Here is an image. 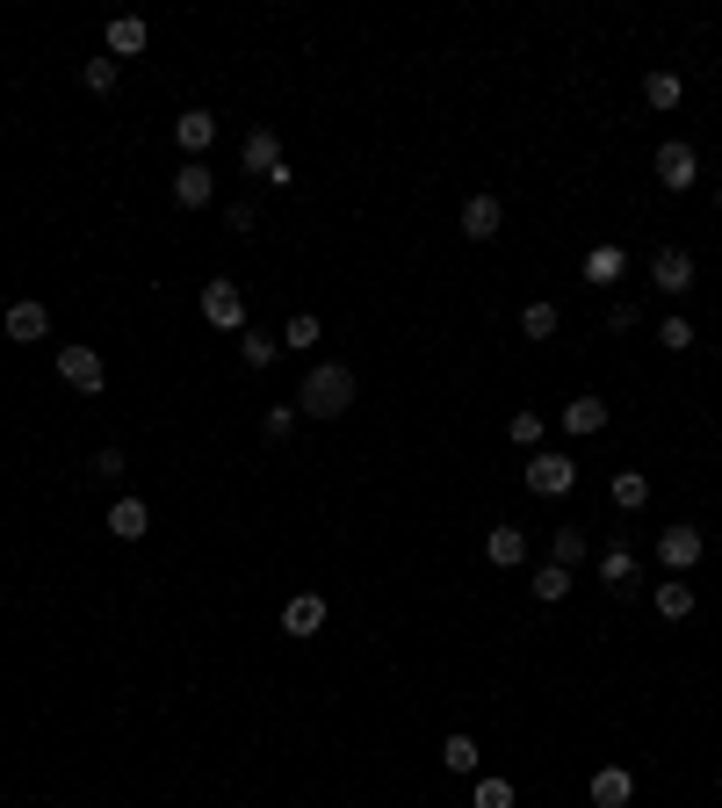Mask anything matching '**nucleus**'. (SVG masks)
Returning a JSON list of instances; mask_svg holds the SVG:
<instances>
[{"label":"nucleus","instance_id":"f257e3e1","mask_svg":"<svg viewBox=\"0 0 722 808\" xmlns=\"http://www.w3.org/2000/svg\"><path fill=\"white\" fill-rule=\"evenodd\" d=\"M354 390H362V382H354V368H347V361H318V368L304 376V390L290 397V405H296L304 419H347Z\"/></svg>","mask_w":722,"mask_h":808},{"label":"nucleus","instance_id":"f03ea898","mask_svg":"<svg viewBox=\"0 0 722 808\" xmlns=\"http://www.w3.org/2000/svg\"><path fill=\"white\" fill-rule=\"evenodd\" d=\"M650 174H658V188H672V196H687V188L701 181V159H693V145H687V138H672V145H658V159H650Z\"/></svg>","mask_w":722,"mask_h":808},{"label":"nucleus","instance_id":"7ed1b4c3","mask_svg":"<svg viewBox=\"0 0 722 808\" xmlns=\"http://www.w3.org/2000/svg\"><path fill=\"white\" fill-rule=\"evenodd\" d=\"M202 318H210L217 333H247V296H239L231 275H217L210 290H202Z\"/></svg>","mask_w":722,"mask_h":808},{"label":"nucleus","instance_id":"20e7f679","mask_svg":"<svg viewBox=\"0 0 722 808\" xmlns=\"http://www.w3.org/2000/svg\"><path fill=\"white\" fill-rule=\"evenodd\" d=\"M701 549H708V542H701V527H693V520H672V527L658 534V564H665V570H679V578H687V570L701 564Z\"/></svg>","mask_w":722,"mask_h":808},{"label":"nucleus","instance_id":"39448f33","mask_svg":"<svg viewBox=\"0 0 722 808\" xmlns=\"http://www.w3.org/2000/svg\"><path fill=\"white\" fill-rule=\"evenodd\" d=\"M650 290H665V296L693 290V253L687 245H658V253H650Z\"/></svg>","mask_w":722,"mask_h":808},{"label":"nucleus","instance_id":"423d86ee","mask_svg":"<svg viewBox=\"0 0 722 808\" xmlns=\"http://www.w3.org/2000/svg\"><path fill=\"white\" fill-rule=\"evenodd\" d=\"M521 476H527V491H535V499H564V491L578 484V462H571V455H535Z\"/></svg>","mask_w":722,"mask_h":808},{"label":"nucleus","instance_id":"0eeeda50","mask_svg":"<svg viewBox=\"0 0 722 808\" xmlns=\"http://www.w3.org/2000/svg\"><path fill=\"white\" fill-rule=\"evenodd\" d=\"M636 578H643V564H636L629 527H621V534H615V549L599 556V585H607V592H636Z\"/></svg>","mask_w":722,"mask_h":808},{"label":"nucleus","instance_id":"6e6552de","mask_svg":"<svg viewBox=\"0 0 722 808\" xmlns=\"http://www.w3.org/2000/svg\"><path fill=\"white\" fill-rule=\"evenodd\" d=\"M499 224H506V202L477 188V196L462 202V239H477V245H484V239H499Z\"/></svg>","mask_w":722,"mask_h":808},{"label":"nucleus","instance_id":"1a4fd4ad","mask_svg":"<svg viewBox=\"0 0 722 808\" xmlns=\"http://www.w3.org/2000/svg\"><path fill=\"white\" fill-rule=\"evenodd\" d=\"M174 145H181L188 159H202L217 145V116L210 108H181V116H174Z\"/></svg>","mask_w":722,"mask_h":808},{"label":"nucleus","instance_id":"9d476101","mask_svg":"<svg viewBox=\"0 0 722 808\" xmlns=\"http://www.w3.org/2000/svg\"><path fill=\"white\" fill-rule=\"evenodd\" d=\"M59 376L73 382V390H102L108 368H102V354H94V347H59Z\"/></svg>","mask_w":722,"mask_h":808},{"label":"nucleus","instance_id":"9b49d317","mask_svg":"<svg viewBox=\"0 0 722 808\" xmlns=\"http://www.w3.org/2000/svg\"><path fill=\"white\" fill-rule=\"evenodd\" d=\"M210 196H217L210 167H202V159H181V174H174V202H181V210H210Z\"/></svg>","mask_w":722,"mask_h":808},{"label":"nucleus","instance_id":"f8f14e48","mask_svg":"<svg viewBox=\"0 0 722 808\" xmlns=\"http://www.w3.org/2000/svg\"><path fill=\"white\" fill-rule=\"evenodd\" d=\"M145 527H153V513H145L138 491H124V499L108 505V534H116V542H145Z\"/></svg>","mask_w":722,"mask_h":808},{"label":"nucleus","instance_id":"ddd939ff","mask_svg":"<svg viewBox=\"0 0 722 808\" xmlns=\"http://www.w3.org/2000/svg\"><path fill=\"white\" fill-rule=\"evenodd\" d=\"M239 167L268 181V174L282 167V138H275V130H247V145H239Z\"/></svg>","mask_w":722,"mask_h":808},{"label":"nucleus","instance_id":"4468645a","mask_svg":"<svg viewBox=\"0 0 722 808\" xmlns=\"http://www.w3.org/2000/svg\"><path fill=\"white\" fill-rule=\"evenodd\" d=\"M325 628V599L318 592H296L290 607H282V636H318Z\"/></svg>","mask_w":722,"mask_h":808},{"label":"nucleus","instance_id":"2eb2a0df","mask_svg":"<svg viewBox=\"0 0 722 808\" xmlns=\"http://www.w3.org/2000/svg\"><path fill=\"white\" fill-rule=\"evenodd\" d=\"M621 275H629V253H621V245H593V253H585V282H599V290H615Z\"/></svg>","mask_w":722,"mask_h":808},{"label":"nucleus","instance_id":"dca6fc26","mask_svg":"<svg viewBox=\"0 0 722 808\" xmlns=\"http://www.w3.org/2000/svg\"><path fill=\"white\" fill-rule=\"evenodd\" d=\"M629 794H636V779L621 765H599L593 773V808H629Z\"/></svg>","mask_w":722,"mask_h":808},{"label":"nucleus","instance_id":"f3484780","mask_svg":"<svg viewBox=\"0 0 722 808\" xmlns=\"http://www.w3.org/2000/svg\"><path fill=\"white\" fill-rule=\"evenodd\" d=\"M0 325H8V339H44L51 333V311L22 296V304H8V318H0Z\"/></svg>","mask_w":722,"mask_h":808},{"label":"nucleus","instance_id":"a211bd4d","mask_svg":"<svg viewBox=\"0 0 722 808\" xmlns=\"http://www.w3.org/2000/svg\"><path fill=\"white\" fill-rule=\"evenodd\" d=\"M145 36H153V30H145L138 15H116V22H108V59H116V65H124V59H138V51H145Z\"/></svg>","mask_w":722,"mask_h":808},{"label":"nucleus","instance_id":"6ab92c4d","mask_svg":"<svg viewBox=\"0 0 722 808\" xmlns=\"http://www.w3.org/2000/svg\"><path fill=\"white\" fill-rule=\"evenodd\" d=\"M484 556H492L499 570L527 564V534H521V527H492V534H484Z\"/></svg>","mask_w":722,"mask_h":808},{"label":"nucleus","instance_id":"aec40b11","mask_svg":"<svg viewBox=\"0 0 722 808\" xmlns=\"http://www.w3.org/2000/svg\"><path fill=\"white\" fill-rule=\"evenodd\" d=\"M650 607H658L665 621H687V613H693V585H687V578H658V592H650Z\"/></svg>","mask_w":722,"mask_h":808},{"label":"nucleus","instance_id":"412c9836","mask_svg":"<svg viewBox=\"0 0 722 808\" xmlns=\"http://www.w3.org/2000/svg\"><path fill=\"white\" fill-rule=\"evenodd\" d=\"M599 427H607V405H599V397H571L564 405V433L585 441V433H599Z\"/></svg>","mask_w":722,"mask_h":808},{"label":"nucleus","instance_id":"4be33fe9","mask_svg":"<svg viewBox=\"0 0 722 808\" xmlns=\"http://www.w3.org/2000/svg\"><path fill=\"white\" fill-rule=\"evenodd\" d=\"M585 556H593V534H585V527H556V542H550V564L578 570Z\"/></svg>","mask_w":722,"mask_h":808},{"label":"nucleus","instance_id":"5701e85b","mask_svg":"<svg viewBox=\"0 0 722 808\" xmlns=\"http://www.w3.org/2000/svg\"><path fill=\"white\" fill-rule=\"evenodd\" d=\"M556 325H564V311H556L550 296H535V304L521 311V333H527V339H556Z\"/></svg>","mask_w":722,"mask_h":808},{"label":"nucleus","instance_id":"b1692460","mask_svg":"<svg viewBox=\"0 0 722 808\" xmlns=\"http://www.w3.org/2000/svg\"><path fill=\"white\" fill-rule=\"evenodd\" d=\"M615 505H621V513H643V505H650V476L643 470H621L615 476Z\"/></svg>","mask_w":722,"mask_h":808},{"label":"nucleus","instance_id":"393cba45","mask_svg":"<svg viewBox=\"0 0 722 808\" xmlns=\"http://www.w3.org/2000/svg\"><path fill=\"white\" fill-rule=\"evenodd\" d=\"M571 578H578V570H564V564H542V570H535V599H542V607H556V599L571 592Z\"/></svg>","mask_w":722,"mask_h":808},{"label":"nucleus","instance_id":"a878e982","mask_svg":"<svg viewBox=\"0 0 722 808\" xmlns=\"http://www.w3.org/2000/svg\"><path fill=\"white\" fill-rule=\"evenodd\" d=\"M441 765H448V773H477V736L456 730V736L441 744Z\"/></svg>","mask_w":722,"mask_h":808},{"label":"nucleus","instance_id":"bb28decb","mask_svg":"<svg viewBox=\"0 0 722 808\" xmlns=\"http://www.w3.org/2000/svg\"><path fill=\"white\" fill-rule=\"evenodd\" d=\"M239 354H247V368H268L282 354V339H268V333H253V325H247V333H239Z\"/></svg>","mask_w":722,"mask_h":808},{"label":"nucleus","instance_id":"cd10ccee","mask_svg":"<svg viewBox=\"0 0 722 808\" xmlns=\"http://www.w3.org/2000/svg\"><path fill=\"white\" fill-rule=\"evenodd\" d=\"M116 73H124V65L108 59V51H102V59H87V65H80V80H87V94H108V87H116Z\"/></svg>","mask_w":722,"mask_h":808},{"label":"nucleus","instance_id":"c85d7f7f","mask_svg":"<svg viewBox=\"0 0 722 808\" xmlns=\"http://www.w3.org/2000/svg\"><path fill=\"white\" fill-rule=\"evenodd\" d=\"M643 102L650 108H679V73H650L643 80Z\"/></svg>","mask_w":722,"mask_h":808},{"label":"nucleus","instance_id":"c756f323","mask_svg":"<svg viewBox=\"0 0 722 808\" xmlns=\"http://www.w3.org/2000/svg\"><path fill=\"white\" fill-rule=\"evenodd\" d=\"M513 448H535V455H542V412H513Z\"/></svg>","mask_w":722,"mask_h":808},{"label":"nucleus","instance_id":"7c9ffc66","mask_svg":"<svg viewBox=\"0 0 722 808\" xmlns=\"http://www.w3.org/2000/svg\"><path fill=\"white\" fill-rule=\"evenodd\" d=\"M282 347H318V318H311V311H296V318L282 325Z\"/></svg>","mask_w":722,"mask_h":808},{"label":"nucleus","instance_id":"2f4dec72","mask_svg":"<svg viewBox=\"0 0 722 808\" xmlns=\"http://www.w3.org/2000/svg\"><path fill=\"white\" fill-rule=\"evenodd\" d=\"M261 433H268V441H290V433H296V405H268Z\"/></svg>","mask_w":722,"mask_h":808},{"label":"nucleus","instance_id":"473e14b6","mask_svg":"<svg viewBox=\"0 0 722 808\" xmlns=\"http://www.w3.org/2000/svg\"><path fill=\"white\" fill-rule=\"evenodd\" d=\"M477 808H513V779H477Z\"/></svg>","mask_w":722,"mask_h":808},{"label":"nucleus","instance_id":"72a5a7b5","mask_svg":"<svg viewBox=\"0 0 722 808\" xmlns=\"http://www.w3.org/2000/svg\"><path fill=\"white\" fill-rule=\"evenodd\" d=\"M658 347H665V354H687V347H693V325H687V318H665V325H658Z\"/></svg>","mask_w":722,"mask_h":808},{"label":"nucleus","instance_id":"f704fd0d","mask_svg":"<svg viewBox=\"0 0 722 808\" xmlns=\"http://www.w3.org/2000/svg\"><path fill=\"white\" fill-rule=\"evenodd\" d=\"M124 470H130L124 448H102V455H94V476H108V484H124Z\"/></svg>","mask_w":722,"mask_h":808},{"label":"nucleus","instance_id":"c9c22d12","mask_svg":"<svg viewBox=\"0 0 722 808\" xmlns=\"http://www.w3.org/2000/svg\"><path fill=\"white\" fill-rule=\"evenodd\" d=\"M636 318H643V311H636V304H629V296H621V304H615V311H607V333H636Z\"/></svg>","mask_w":722,"mask_h":808},{"label":"nucleus","instance_id":"e433bc0d","mask_svg":"<svg viewBox=\"0 0 722 808\" xmlns=\"http://www.w3.org/2000/svg\"><path fill=\"white\" fill-rule=\"evenodd\" d=\"M224 231H239V239L253 231V210H247V202H231V210H224Z\"/></svg>","mask_w":722,"mask_h":808},{"label":"nucleus","instance_id":"4c0bfd02","mask_svg":"<svg viewBox=\"0 0 722 808\" xmlns=\"http://www.w3.org/2000/svg\"><path fill=\"white\" fill-rule=\"evenodd\" d=\"M715 202H722V188H715Z\"/></svg>","mask_w":722,"mask_h":808}]
</instances>
